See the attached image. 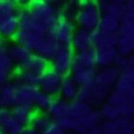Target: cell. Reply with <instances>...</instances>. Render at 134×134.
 <instances>
[{
	"label": "cell",
	"mask_w": 134,
	"mask_h": 134,
	"mask_svg": "<svg viewBox=\"0 0 134 134\" xmlns=\"http://www.w3.org/2000/svg\"><path fill=\"white\" fill-rule=\"evenodd\" d=\"M98 3L102 2H108V1H112V2H120V3H126L129 0H96Z\"/></svg>",
	"instance_id": "41"
},
{
	"label": "cell",
	"mask_w": 134,
	"mask_h": 134,
	"mask_svg": "<svg viewBox=\"0 0 134 134\" xmlns=\"http://www.w3.org/2000/svg\"><path fill=\"white\" fill-rule=\"evenodd\" d=\"M41 134H66V132L59 128L55 122H52L50 126L46 128Z\"/></svg>",
	"instance_id": "36"
},
{
	"label": "cell",
	"mask_w": 134,
	"mask_h": 134,
	"mask_svg": "<svg viewBox=\"0 0 134 134\" xmlns=\"http://www.w3.org/2000/svg\"><path fill=\"white\" fill-rule=\"evenodd\" d=\"M70 47L75 52H81L84 50L93 49L94 41H93V32L77 28L71 38Z\"/></svg>",
	"instance_id": "11"
},
{
	"label": "cell",
	"mask_w": 134,
	"mask_h": 134,
	"mask_svg": "<svg viewBox=\"0 0 134 134\" xmlns=\"http://www.w3.org/2000/svg\"><path fill=\"white\" fill-rule=\"evenodd\" d=\"M66 134H67V133H66Z\"/></svg>",
	"instance_id": "45"
},
{
	"label": "cell",
	"mask_w": 134,
	"mask_h": 134,
	"mask_svg": "<svg viewBox=\"0 0 134 134\" xmlns=\"http://www.w3.org/2000/svg\"><path fill=\"white\" fill-rule=\"evenodd\" d=\"M0 134H2V133H1V132H0Z\"/></svg>",
	"instance_id": "44"
},
{
	"label": "cell",
	"mask_w": 134,
	"mask_h": 134,
	"mask_svg": "<svg viewBox=\"0 0 134 134\" xmlns=\"http://www.w3.org/2000/svg\"><path fill=\"white\" fill-rule=\"evenodd\" d=\"M32 52L29 50L27 47L21 46L20 43H15L14 44L8 46V57L12 60L16 67L21 65L23 62H25L31 55Z\"/></svg>",
	"instance_id": "23"
},
{
	"label": "cell",
	"mask_w": 134,
	"mask_h": 134,
	"mask_svg": "<svg viewBox=\"0 0 134 134\" xmlns=\"http://www.w3.org/2000/svg\"><path fill=\"white\" fill-rule=\"evenodd\" d=\"M39 80L40 75L19 69H16V72L13 77V81L15 82L20 83V84L31 85V86H37Z\"/></svg>",
	"instance_id": "27"
},
{
	"label": "cell",
	"mask_w": 134,
	"mask_h": 134,
	"mask_svg": "<svg viewBox=\"0 0 134 134\" xmlns=\"http://www.w3.org/2000/svg\"><path fill=\"white\" fill-rule=\"evenodd\" d=\"M80 86L70 77V75L63 76L60 83L58 96L68 102H70L77 98Z\"/></svg>",
	"instance_id": "20"
},
{
	"label": "cell",
	"mask_w": 134,
	"mask_h": 134,
	"mask_svg": "<svg viewBox=\"0 0 134 134\" xmlns=\"http://www.w3.org/2000/svg\"><path fill=\"white\" fill-rule=\"evenodd\" d=\"M35 0H14V2L16 3L17 6L21 9V8H26L30 6V5L34 3Z\"/></svg>",
	"instance_id": "37"
},
{
	"label": "cell",
	"mask_w": 134,
	"mask_h": 134,
	"mask_svg": "<svg viewBox=\"0 0 134 134\" xmlns=\"http://www.w3.org/2000/svg\"><path fill=\"white\" fill-rule=\"evenodd\" d=\"M16 105H18L16 82L9 81L0 86V108L11 109Z\"/></svg>",
	"instance_id": "15"
},
{
	"label": "cell",
	"mask_w": 134,
	"mask_h": 134,
	"mask_svg": "<svg viewBox=\"0 0 134 134\" xmlns=\"http://www.w3.org/2000/svg\"><path fill=\"white\" fill-rule=\"evenodd\" d=\"M99 128L101 134H120V130L116 120H105L101 123Z\"/></svg>",
	"instance_id": "35"
},
{
	"label": "cell",
	"mask_w": 134,
	"mask_h": 134,
	"mask_svg": "<svg viewBox=\"0 0 134 134\" xmlns=\"http://www.w3.org/2000/svg\"><path fill=\"white\" fill-rule=\"evenodd\" d=\"M96 67H82L72 64L69 75L72 78L80 87L85 86L93 82Z\"/></svg>",
	"instance_id": "13"
},
{
	"label": "cell",
	"mask_w": 134,
	"mask_h": 134,
	"mask_svg": "<svg viewBox=\"0 0 134 134\" xmlns=\"http://www.w3.org/2000/svg\"><path fill=\"white\" fill-rule=\"evenodd\" d=\"M59 15L57 7L43 0H35L28 8L20 9L19 30L13 38L15 43L34 53L43 40L53 34Z\"/></svg>",
	"instance_id": "1"
},
{
	"label": "cell",
	"mask_w": 134,
	"mask_h": 134,
	"mask_svg": "<svg viewBox=\"0 0 134 134\" xmlns=\"http://www.w3.org/2000/svg\"><path fill=\"white\" fill-rule=\"evenodd\" d=\"M50 68V62L43 57L36 55V54H32V55L26 60L25 62L21 64L20 66L17 67V69H21V70L29 71V72L34 73L37 75L41 76L43 72H46Z\"/></svg>",
	"instance_id": "14"
},
{
	"label": "cell",
	"mask_w": 134,
	"mask_h": 134,
	"mask_svg": "<svg viewBox=\"0 0 134 134\" xmlns=\"http://www.w3.org/2000/svg\"><path fill=\"white\" fill-rule=\"evenodd\" d=\"M75 26L69 17L60 14L53 30V34L59 46H70Z\"/></svg>",
	"instance_id": "8"
},
{
	"label": "cell",
	"mask_w": 134,
	"mask_h": 134,
	"mask_svg": "<svg viewBox=\"0 0 134 134\" xmlns=\"http://www.w3.org/2000/svg\"><path fill=\"white\" fill-rule=\"evenodd\" d=\"M127 12L118 31L116 50L119 55H132L134 51V0L126 2Z\"/></svg>",
	"instance_id": "2"
},
{
	"label": "cell",
	"mask_w": 134,
	"mask_h": 134,
	"mask_svg": "<svg viewBox=\"0 0 134 134\" xmlns=\"http://www.w3.org/2000/svg\"><path fill=\"white\" fill-rule=\"evenodd\" d=\"M0 40H2V38H1V37H0Z\"/></svg>",
	"instance_id": "43"
},
{
	"label": "cell",
	"mask_w": 134,
	"mask_h": 134,
	"mask_svg": "<svg viewBox=\"0 0 134 134\" xmlns=\"http://www.w3.org/2000/svg\"><path fill=\"white\" fill-rule=\"evenodd\" d=\"M74 59V51L70 46H60L53 58L50 60V68L61 74L69 75Z\"/></svg>",
	"instance_id": "6"
},
{
	"label": "cell",
	"mask_w": 134,
	"mask_h": 134,
	"mask_svg": "<svg viewBox=\"0 0 134 134\" xmlns=\"http://www.w3.org/2000/svg\"><path fill=\"white\" fill-rule=\"evenodd\" d=\"M62 78L63 76L61 74L49 68L46 72H43L40 76L37 87L42 93L51 95L53 97H57Z\"/></svg>",
	"instance_id": "7"
},
{
	"label": "cell",
	"mask_w": 134,
	"mask_h": 134,
	"mask_svg": "<svg viewBox=\"0 0 134 134\" xmlns=\"http://www.w3.org/2000/svg\"><path fill=\"white\" fill-rule=\"evenodd\" d=\"M10 110H11L14 118L24 128L30 126L32 116L36 112L32 105H25V104L16 105Z\"/></svg>",
	"instance_id": "21"
},
{
	"label": "cell",
	"mask_w": 134,
	"mask_h": 134,
	"mask_svg": "<svg viewBox=\"0 0 134 134\" xmlns=\"http://www.w3.org/2000/svg\"><path fill=\"white\" fill-rule=\"evenodd\" d=\"M59 46H60L57 42L53 34L51 35L47 36L46 39L43 40L40 43V44L34 51V54H36V55L43 57L44 59H46V60H48L50 62V60L53 58L54 55L57 51Z\"/></svg>",
	"instance_id": "19"
},
{
	"label": "cell",
	"mask_w": 134,
	"mask_h": 134,
	"mask_svg": "<svg viewBox=\"0 0 134 134\" xmlns=\"http://www.w3.org/2000/svg\"><path fill=\"white\" fill-rule=\"evenodd\" d=\"M20 8L14 0H0V37L13 39L19 30Z\"/></svg>",
	"instance_id": "3"
},
{
	"label": "cell",
	"mask_w": 134,
	"mask_h": 134,
	"mask_svg": "<svg viewBox=\"0 0 134 134\" xmlns=\"http://www.w3.org/2000/svg\"><path fill=\"white\" fill-rule=\"evenodd\" d=\"M17 100L19 104H25L34 107L35 100L40 93V90L37 86L20 84L17 83Z\"/></svg>",
	"instance_id": "18"
},
{
	"label": "cell",
	"mask_w": 134,
	"mask_h": 134,
	"mask_svg": "<svg viewBox=\"0 0 134 134\" xmlns=\"http://www.w3.org/2000/svg\"><path fill=\"white\" fill-rule=\"evenodd\" d=\"M52 122H54V121L52 120V118L48 116L47 113L38 112V111H36L35 114L32 116L30 126L32 127V128H34V130H36L38 132L42 133L46 128H48V127L50 126V124H51Z\"/></svg>",
	"instance_id": "29"
},
{
	"label": "cell",
	"mask_w": 134,
	"mask_h": 134,
	"mask_svg": "<svg viewBox=\"0 0 134 134\" xmlns=\"http://www.w3.org/2000/svg\"><path fill=\"white\" fill-rule=\"evenodd\" d=\"M20 134H41L40 132H38L36 130H34V128H32L31 126H28V127H25L23 129L21 132Z\"/></svg>",
	"instance_id": "40"
},
{
	"label": "cell",
	"mask_w": 134,
	"mask_h": 134,
	"mask_svg": "<svg viewBox=\"0 0 134 134\" xmlns=\"http://www.w3.org/2000/svg\"><path fill=\"white\" fill-rule=\"evenodd\" d=\"M55 123L58 125L59 128L65 132H68V131L79 132L82 130L81 121L76 119V118H71L69 115L64 116V118H60V119H58L57 121H55Z\"/></svg>",
	"instance_id": "31"
},
{
	"label": "cell",
	"mask_w": 134,
	"mask_h": 134,
	"mask_svg": "<svg viewBox=\"0 0 134 134\" xmlns=\"http://www.w3.org/2000/svg\"><path fill=\"white\" fill-rule=\"evenodd\" d=\"M81 128L82 130H86V129L93 128V127H98L102 123V116H101L100 112L96 110H93L85 118H83L81 121Z\"/></svg>",
	"instance_id": "32"
},
{
	"label": "cell",
	"mask_w": 134,
	"mask_h": 134,
	"mask_svg": "<svg viewBox=\"0 0 134 134\" xmlns=\"http://www.w3.org/2000/svg\"><path fill=\"white\" fill-rule=\"evenodd\" d=\"M8 46L7 44V43H5L4 41L0 40V57H4L8 54Z\"/></svg>",
	"instance_id": "39"
},
{
	"label": "cell",
	"mask_w": 134,
	"mask_h": 134,
	"mask_svg": "<svg viewBox=\"0 0 134 134\" xmlns=\"http://www.w3.org/2000/svg\"><path fill=\"white\" fill-rule=\"evenodd\" d=\"M102 12L96 0H81L74 14V21L80 29L93 32L98 26Z\"/></svg>",
	"instance_id": "4"
},
{
	"label": "cell",
	"mask_w": 134,
	"mask_h": 134,
	"mask_svg": "<svg viewBox=\"0 0 134 134\" xmlns=\"http://www.w3.org/2000/svg\"><path fill=\"white\" fill-rule=\"evenodd\" d=\"M54 122L69 115V102L60 97H55L51 107L46 112Z\"/></svg>",
	"instance_id": "24"
},
{
	"label": "cell",
	"mask_w": 134,
	"mask_h": 134,
	"mask_svg": "<svg viewBox=\"0 0 134 134\" xmlns=\"http://www.w3.org/2000/svg\"><path fill=\"white\" fill-rule=\"evenodd\" d=\"M95 57V66L98 68L107 67L114 64L118 55L116 46L114 44H97L93 47Z\"/></svg>",
	"instance_id": "9"
},
{
	"label": "cell",
	"mask_w": 134,
	"mask_h": 134,
	"mask_svg": "<svg viewBox=\"0 0 134 134\" xmlns=\"http://www.w3.org/2000/svg\"><path fill=\"white\" fill-rule=\"evenodd\" d=\"M99 112L102 116V118H105V120H116L120 116H133L134 108L121 107L105 101L101 105V109Z\"/></svg>",
	"instance_id": "16"
},
{
	"label": "cell",
	"mask_w": 134,
	"mask_h": 134,
	"mask_svg": "<svg viewBox=\"0 0 134 134\" xmlns=\"http://www.w3.org/2000/svg\"><path fill=\"white\" fill-rule=\"evenodd\" d=\"M77 134H101V132H100V128L98 126V127H93V128L81 130V131L77 132Z\"/></svg>",
	"instance_id": "38"
},
{
	"label": "cell",
	"mask_w": 134,
	"mask_h": 134,
	"mask_svg": "<svg viewBox=\"0 0 134 134\" xmlns=\"http://www.w3.org/2000/svg\"><path fill=\"white\" fill-rule=\"evenodd\" d=\"M55 97L51 96V95H48L46 93H43L42 92H40L39 95L37 96L34 103V109L38 112H43L46 113L47 110L49 109V107H51L52 103L54 101Z\"/></svg>",
	"instance_id": "33"
},
{
	"label": "cell",
	"mask_w": 134,
	"mask_h": 134,
	"mask_svg": "<svg viewBox=\"0 0 134 134\" xmlns=\"http://www.w3.org/2000/svg\"><path fill=\"white\" fill-rule=\"evenodd\" d=\"M73 64L82 67H96L95 66V57L93 49L84 50L74 53Z\"/></svg>",
	"instance_id": "28"
},
{
	"label": "cell",
	"mask_w": 134,
	"mask_h": 134,
	"mask_svg": "<svg viewBox=\"0 0 134 134\" xmlns=\"http://www.w3.org/2000/svg\"><path fill=\"white\" fill-rule=\"evenodd\" d=\"M119 73L120 70L114 65L99 68L98 70L96 69L95 71L93 81L100 86L111 90L114 87Z\"/></svg>",
	"instance_id": "10"
},
{
	"label": "cell",
	"mask_w": 134,
	"mask_h": 134,
	"mask_svg": "<svg viewBox=\"0 0 134 134\" xmlns=\"http://www.w3.org/2000/svg\"><path fill=\"white\" fill-rule=\"evenodd\" d=\"M111 90L102 87L95 82L80 87L77 98L88 104L90 107L102 105L107 101Z\"/></svg>",
	"instance_id": "5"
},
{
	"label": "cell",
	"mask_w": 134,
	"mask_h": 134,
	"mask_svg": "<svg viewBox=\"0 0 134 134\" xmlns=\"http://www.w3.org/2000/svg\"><path fill=\"white\" fill-rule=\"evenodd\" d=\"M44 2H47V3H50V4L54 5V6H57V4H59L60 2H62L63 0H43Z\"/></svg>",
	"instance_id": "42"
},
{
	"label": "cell",
	"mask_w": 134,
	"mask_h": 134,
	"mask_svg": "<svg viewBox=\"0 0 134 134\" xmlns=\"http://www.w3.org/2000/svg\"><path fill=\"white\" fill-rule=\"evenodd\" d=\"M22 127L14 118L11 110L0 108V132L2 134H20L23 130Z\"/></svg>",
	"instance_id": "12"
},
{
	"label": "cell",
	"mask_w": 134,
	"mask_h": 134,
	"mask_svg": "<svg viewBox=\"0 0 134 134\" xmlns=\"http://www.w3.org/2000/svg\"><path fill=\"white\" fill-rule=\"evenodd\" d=\"M114 90L127 94H134V69H127L120 71Z\"/></svg>",
	"instance_id": "17"
},
{
	"label": "cell",
	"mask_w": 134,
	"mask_h": 134,
	"mask_svg": "<svg viewBox=\"0 0 134 134\" xmlns=\"http://www.w3.org/2000/svg\"><path fill=\"white\" fill-rule=\"evenodd\" d=\"M113 65L116 67L120 71L127 70V69H133L134 67V58L132 55H116Z\"/></svg>",
	"instance_id": "34"
},
{
	"label": "cell",
	"mask_w": 134,
	"mask_h": 134,
	"mask_svg": "<svg viewBox=\"0 0 134 134\" xmlns=\"http://www.w3.org/2000/svg\"><path fill=\"white\" fill-rule=\"evenodd\" d=\"M98 6L100 8L102 14L108 15V16L113 17L118 20H121V19L124 17V15L127 12L126 3L108 1V2L98 3Z\"/></svg>",
	"instance_id": "22"
},
{
	"label": "cell",
	"mask_w": 134,
	"mask_h": 134,
	"mask_svg": "<svg viewBox=\"0 0 134 134\" xmlns=\"http://www.w3.org/2000/svg\"><path fill=\"white\" fill-rule=\"evenodd\" d=\"M16 69V66L8 55L0 57V86L11 81Z\"/></svg>",
	"instance_id": "25"
},
{
	"label": "cell",
	"mask_w": 134,
	"mask_h": 134,
	"mask_svg": "<svg viewBox=\"0 0 134 134\" xmlns=\"http://www.w3.org/2000/svg\"><path fill=\"white\" fill-rule=\"evenodd\" d=\"M119 24H120V20H116L111 16H108V15L102 14L100 21H99L96 29L100 30V31H104V32H118Z\"/></svg>",
	"instance_id": "30"
},
{
	"label": "cell",
	"mask_w": 134,
	"mask_h": 134,
	"mask_svg": "<svg viewBox=\"0 0 134 134\" xmlns=\"http://www.w3.org/2000/svg\"><path fill=\"white\" fill-rule=\"evenodd\" d=\"M92 111V107L83 101L76 98L69 102V116L81 121Z\"/></svg>",
	"instance_id": "26"
}]
</instances>
